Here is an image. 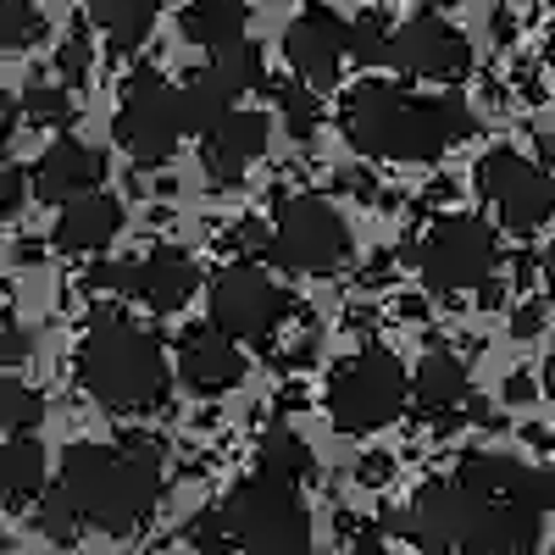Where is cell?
<instances>
[{
	"label": "cell",
	"instance_id": "e575fe53",
	"mask_svg": "<svg viewBox=\"0 0 555 555\" xmlns=\"http://www.w3.org/2000/svg\"><path fill=\"white\" fill-rule=\"evenodd\" d=\"M339 533L356 555H384V533L373 522H356V517H339Z\"/></svg>",
	"mask_w": 555,
	"mask_h": 555
},
{
	"label": "cell",
	"instance_id": "ee69618b",
	"mask_svg": "<svg viewBox=\"0 0 555 555\" xmlns=\"http://www.w3.org/2000/svg\"><path fill=\"white\" fill-rule=\"evenodd\" d=\"M533 555H550V550H533Z\"/></svg>",
	"mask_w": 555,
	"mask_h": 555
},
{
	"label": "cell",
	"instance_id": "603a6c76",
	"mask_svg": "<svg viewBox=\"0 0 555 555\" xmlns=\"http://www.w3.org/2000/svg\"><path fill=\"white\" fill-rule=\"evenodd\" d=\"M245 17H250L245 0H190V7H183V34L217 56V51L245 39Z\"/></svg>",
	"mask_w": 555,
	"mask_h": 555
},
{
	"label": "cell",
	"instance_id": "5bb4252c",
	"mask_svg": "<svg viewBox=\"0 0 555 555\" xmlns=\"http://www.w3.org/2000/svg\"><path fill=\"white\" fill-rule=\"evenodd\" d=\"M106 178V156L83 139H56L51 151L34 162V195L39 201H56V206H73L83 195H95Z\"/></svg>",
	"mask_w": 555,
	"mask_h": 555
},
{
	"label": "cell",
	"instance_id": "d4e9b609",
	"mask_svg": "<svg viewBox=\"0 0 555 555\" xmlns=\"http://www.w3.org/2000/svg\"><path fill=\"white\" fill-rule=\"evenodd\" d=\"M256 473L261 478H278V483H300L311 473V450L289 428H267L261 434V450H256Z\"/></svg>",
	"mask_w": 555,
	"mask_h": 555
},
{
	"label": "cell",
	"instance_id": "60d3db41",
	"mask_svg": "<svg viewBox=\"0 0 555 555\" xmlns=\"http://www.w3.org/2000/svg\"><path fill=\"white\" fill-rule=\"evenodd\" d=\"M539 384H544V395H550V400H555V350H550V356H544V373H539Z\"/></svg>",
	"mask_w": 555,
	"mask_h": 555
},
{
	"label": "cell",
	"instance_id": "6da1fadb",
	"mask_svg": "<svg viewBox=\"0 0 555 555\" xmlns=\"http://www.w3.org/2000/svg\"><path fill=\"white\" fill-rule=\"evenodd\" d=\"M345 145L373 162H439L473 133V106L461 95H411L395 83H356L339 101Z\"/></svg>",
	"mask_w": 555,
	"mask_h": 555
},
{
	"label": "cell",
	"instance_id": "1f68e13d",
	"mask_svg": "<svg viewBox=\"0 0 555 555\" xmlns=\"http://www.w3.org/2000/svg\"><path fill=\"white\" fill-rule=\"evenodd\" d=\"M39 34H44V17L28 0H0V44H7V51H28Z\"/></svg>",
	"mask_w": 555,
	"mask_h": 555
},
{
	"label": "cell",
	"instance_id": "2e32d148",
	"mask_svg": "<svg viewBox=\"0 0 555 555\" xmlns=\"http://www.w3.org/2000/svg\"><path fill=\"white\" fill-rule=\"evenodd\" d=\"M178 378L190 384L195 395H206V400L240 389V378H245L240 339H228L222 328H195L190 339L178 345Z\"/></svg>",
	"mask_w": 555,
	"mask_h": 555
},
{
	"label": "cell",
	"instance_id": "d6986e66",
	"mask_svg": "<svg viewBox=\"0 0 555 555\" xmlns=\"http://www.w3.org/2000/svg\"><path fill=\"white\" fill-rule=\"evenodd\" d=\"M117 234H122V206L101 190L62 206V217H56V250H67V256H101Z\"/></svg>",
	"mask_w": 555,
	"mask_h": 555
},
{
	"label": "cell",
	"instance_id": "5b68a950",
	"mask_svg": "<svg viewBox=\"0 0 555 555\" xmlns=\"http://www.w3.org/2000/svg\"><path fill=\"white\" fill-rule=\"evenodd\" d=\"M222 528L245 555H311V517L295 494V483L278 478H245L222 505Z\"/></svg>",
	"mask_w": 555,
	"mask_h": 555
},
{
	"label": "cell",
	"instance_id": "ac0fdd59",
	"mask_svg": "<svg viewBox=\"0 0 555 555\" xmlns=\"http://www.w3.org/2000/svg\"><path fill=\"white\" fill-rule=\"evenodd\" d=\"M195 289H201V272H195V256H190V250H172V245H162V250H151L145 261H139L133 295L145 300L151 311L172 317V311L190 306V295H195Z\"/></svg>",
	"mask_w": 555,
	"mask_h": 555
},
{
	"label": "cell",
	"instance_id": "d590c367",
	"mask_svg": "<svg viewBox=\"0 0 555 555\" xmlns=\"http://www.w3.org/2000/svg\"><path fill=\"white\" fill-rule=\"evenodd\" d=\"M0 361H7V366L28 361V334H23L17 317H7V334H0Z\"/></svg>",
	"mask_w": 555,
	"mask_h": 555
},
{
	"label": "cell",
	"instance_id": "f546056e",
	"mask_svg": "<svg viewBox=\"0 0 555 555\" xmlns=\"http://www.w3.org/2000/svg\"><path fill=\"white\" fill-rule=\"evenodd\" d=\"M39 423H44V400L28 384H17V378L0 384V428L7 434H34Z\"/></svg>",
	"mask_w": 555,
	"mask_h": 555
},
{
	"label": "cell",
	"instance_id": "8d00e7d4",
	"mask_svg": "<svg viewBox=\"0 0 555 555\" xmlns=\"http://www.w3.org/2000/svg\"><path fill=\"white\" fill-rule=\"evenodd\" d=\"M544 328V306H522L517 311V334H539Z\"/></svg>",
	"mask_w": 555,
	"mask_h": 555
},
{
	"label": "cell",
	"instance_id": "b9f144b4",
	"mask_svg": "<svg viewBox=\"0 0 555 555\" xmlns=\"http://www.w3.org/2000/svg\"><path fill=\"white\" fill-rule=\"evenodd\" d=\"M544 278H550V289H555V240H550V250H544Z\"/></svg>",
	"mask_w": 555,
	"mask_h": 555
},
{
	"label": "cell",
	"instance_id": "cb8c5ba5",
	"mask_svg": "<svg viewBox=\"0 0 555 555\" xmlns=\"http://www.w3.org/2000/svg\"><path fill=\"white\" fill-rule=\"evenodd\" d=\"M0 489H7L12 505H28L44 494V450L28 434H12L7 450H0Z\"/></svg>",
	"mask_w": 555,
	"mask_h": 555
},
{
	"label": "cell",
	"instance_id": "52a82bcc",
	"mask_svg": "<svg viewBox=\"0 0 555 555\" xmlns=\"http://www.w3.org/2000/svg\"><path fill=\"white\" fill-rule=\"evenodd\" d=\"M112 133H117V145L145 167H162L178 151V139L190 133V117H183V95L162 78V67H133Z\"/></svg>",
	"mask_w": 555,
	"mask_h": 555
},
{
	"label": "cell",
	"instance_id": "4316f807",
	"mask_svg": "<svg viewBox=\"0 0 555 555\" xmlns=\"http://www.w3.org/2000/svg\"><path fill=\"white\" fill-rule=\"evenodd\" d=\"M78 528H83V517H78V505L67 500V489L62 483L44 489L39 505H34V533L51 539V544H78Z\"/></svg>",
	"mask_w": 555,
	"mask_h": 555
},
{
	"label": "cell",
	"instance_id": "30bf717a",
	"mask_svg": "<svg viewBox=\"0 0 555 555\" xmlns=\"http://www.w3.org/2000/svg\"><path fill=\"white\" fill-rule=\"evenodd\" d=\"M272 240H278V261L295 267V272H311V278L339 272L345 256H350L345 217L322 201V195H295V201H284Z\"/></svg>",
	"mask_w": 555,
	"mask_h": 555
},
{
	"label": "cell",
	"instance_id": "7402d4cb",
	"mask_svg": "<svg viewBox=\"0 0 555 555\" xmlns=\"http://www.w3.org/2000/svg\"><path fill=\"white\" fill-rule=\"evenodd\" d=\"M178 95H183V117H190V133H201V139H206L228 112H240V106H234V101H240V89L228 83L211 62H206L201 73H190V83H183Z\"/></svg>",
	"mask_w": 555,
	"mask_h": 555
},
{
	"label": "cell",
	"instance_id": "4fadbf2b",
	"mask_svg": "<svg viewBox=\"0 0 555 555\" xmlns=\"http://www.w3.org/2000/svg\"><path fill=\"white\" fill-rule=\"evenodd\" d=\"M284 56H289L295 78H306L311 89H328L350 56V23L328 7H306L284 34Z\"/></svg>",
	"mask_w": 555,
	"mask_h": 555
},
{
	"label": "cell",
	"instance_id": "8fae6325",
	"mask_svg": "<svg viewBox=\"0 0 555 555\" xmlns=\"http://www.w3.org/2000/svg\"><path fill=\"white\" fill-rule=\"evenodd\" d=\"M478 195L494 201L500 222L512 234H533V228H544L555 217V178L505 145L478 162Z\"/></svg>",
	"mask_w": 555,
	"mask_h": 555
},
{
	"label": "cell",
	"instance_id": "7a4b0ae2",
	"mask_svg": "<svg viewBox=\"0 0 555 555\" xmlns=\"http://www.w3.org/2000/svg\"><path fill=\"white\" fill-rule=\"evenodd\" d=\"M67 500L89 528L112 539H133L156 517L162 505V450L151 439H122V444H73L62 455Z\"/></svg>",
	"mask_w": 555,
	"mask_h": 555
},
{
	"label": "cell",
	"instance_id": "9c48e42d",
	"mask_svg": "<svg viewBox=\"0 0 555 555\" xmlns=\"http://www.w3.org/2000/svg\"><path fill=\"white\" fill-rule=\"evenodd\" d=\"M416 261H423L428 289H439V295L478 289L500 267V240H494V228L478 222V217H439L428 228L423 250H416Z\"/></svg>",
	"mask_w": 555,
	"mask_h": 555
},
{
	"label": "cell",
	"instance_id": "f35d334b",
	"mask_svg": "<svg viewBox=\"0 0 555 555\" xmlns=\"http://www.w3.org/2000/svg\"><path fill=\"white\" fill-rule=\"evenodd\" d=\"M528 395H533L528 373H512V378H505V400H528Z\"/></svg>",
	"mask_w": 555,
	"mask_h": 555
},
{
	"label": "cell",
	"instance_id": "e0dca14e",
	"mask_svg": "<svg viewBox=\"0 0 555 555\" xmlns=\"http://www.w3.org/2000/svg\"><path fill=\"white\" fill-rule=\"evenodd\" d=\"M405 539L423 555H455L461 550V489L450 483H423L416 500L405 505V517H395Z\"/></svg>",
	"mask_w": 555,
	"mask_h": 555
},
{
	"label": "cell",
	"instance_id": "83f0119b",
	"mask_svg": "<svg viewBox=\"0 0 555 555\" xmlns=\"http://www.w3.org/2000/svg\"><path fill=\"white\" fill-rule=\"evenodd\" d=\"M395 34H400V28H389L384 12H361V17L350 23V56H356L361 67L395 62Z\"/></svg>",
	"mask_w": 555,
	"mask_h": 555
},
{
	"label": "cell",
	"instance_id": "8992f818",
	"mask_svg": "<svg viewBox=\"0 0 555 555\" xmlns=\"http://www.w3.org/2000/svg\"><path fill=\"white\" fill-rule=\"evenodd\" d=\"M411 400V378L405 366L389 356V350H356L334 384H328V416L339 434H373V428H389L395 416L405 411Z\"/></svg>",
	"mask_w": 555,
	"mask_h": 555
},
{
	"label": "cell",
	"instance_id": "ab89813d",
	"mask_svg": "<svg viewBox=\"0 0 555 555\" xmlns=\"http://www.w3.org/2000/svg\"><path fill=\"white\" fill-rule=\"evenodd\" d=\"M539 494H544V512L555 517V467H544V473H539Z\"/></svg>",
	"mask_w": 555,
	"mask_h": 555
},
{
	"label": "cell",
	"instance_id": "ffe728a7",
	"mask_svg": "<svg viewBox=\"0 0 555 555\" xmlns=\"http://www.w3.org/2000/svg\"><path fill=\"white\" fill-rule=\"evenodd\" d=\"M411 400L423 416H450L467 405V361L450 356V350H434L423 366H416V378H411Z\"/></svg>",
	"mask_w": 555,
	"mask_h": 555
},
{
	"label": "cell",
	"instance_id": "9a60e30c",
	"mask_svg": "<svg viewBox=\"0 0 555 555\" xmlns=\"http://www.w3.org/2000/svg\"><path fill=\"white\" fill-rule=\"evenodd\" d=\"M261 151H267V117L261 112H228L201 139V162H206V178L217 183V190H234Z\"/></svg>",
	"mask_w": 555,
	"mask_h": 555
},
{
	"label": "cell",
	"instance_id": "7c38bea8",
	"mask_svg": "<svg viewBox=\"0 0 555 555\" xmlns=\"http://www.w3.org/2000/svg\"><path fill=\"white\" fill-rule=\"evenodd\" d=\"M395 67L411 73V78H434V83H455L467 78L473 67V44L461 28H450L444 17H411L400 34H395Z\"/></svg>",
	"mask_w": 555,
	"mask_h": 555
},
{
	"label": "cell",
	"instance_id": "ba28073f",
	"mask_svg": "<svg viewBox=\"0 0 555 555\" xmlns=\"http://www.w3.org/2000/svg\"><path fill=\"white\" fill-rule=\"evenodd\" d=\"M289 311L295 295L278 278H267V267L256 261H234L211 278V328H222L228 339H245V345L272 339Z\"/></svg>",
	"mask_w": 555,
	"mask_h": 555
},
{
	"label": "cell",
	"instance_id": "74e56055",
	"mask_svg": "<svg viewBox=\"0 0 555 555\" xmlns=\"http://www.w3.org/2000/svg\"><path fill=\"white\" fill-rule=\"evenodd\" d=\"M384 473H389L384 455H366V461H361V483H384Z\"/></svg>",
	"mask_w": 555,
	"mask_h": 555
},
{
	"label": "cell",
	"instance_id": "3957f363",
	"mask_svg": "<svg viewBox=\"0 0 555 555\" xmlns=\"http://www.w3.org/2000/svg\"><path fill=\"white\" fill-rule=\"evenodd\" d=\"M461 489V555H533L544 494L539 473L522 467L517 455L473 450L455 467Z\"/></svg>",
	"mask_w": 555,
	"mask_h": 555
},
{
	"label": "cell",
	"instance_id": "f1b7e54d",
	"mask_svg": "<svg viewBox=\"0 0 555 555\" xmlns=\"http://www.w3.org/2000/svg\"><path fill=\"white\" fill-rule=\"evenodd\" d=\"M23 112H28V122H39V128H67L73 122V95H67V83H28L23 89Z\"/></svg>",
	"mask_w": 555,
	"mask_h": 555
},
{
	"label": "cell",
	"instance_id": "d6a6232c",
	"mask_svg": "<svg viewBox=\"0 0 555 555\" xmlns=\"http://www.w3.org/2000/svg\"><path fill=\"white\" fill-rule=\"evenodd\" d=\"M56 73H62L67 89L89 78V34H73V39L62 44V51H56Z\"/></svg>",
	"mask_w": 555,
	"mask_h": 555
},
{
	"label": "cell",
	"instance_id": "7bdbcfd3",
	"mask_svg": "<svg viewBox=\"0 0 555 555\" xmlns=\"http://www.w3.org/2000/svg\"><path fill=\"white\" fill-rule=\"evenodd\" d=\"M416 7H455V0H416Z\"/></svg>",
	"mask_w": 555,
	"mask_h": 555
},
{
	"label": "cell",
	"instance_id": "277c9868",
	"mask_svg": "<svg viewBox=\"0 0 555 555\" xmlns=\"http://www.w3.org/2000/svg\"><path fill=\"white\" fill-rule=\"evenodd\" d=\"M78 384L95 395L112 416H139L167 400V356L162 339L145 334L122 311L89 317L78 334Z\"/></svg>",
	"mask_w": 555,
	"mask_h": 555
},
{
	"label": "cell",
	"instance_id": "836d02e7",
	"mask_svg": "<svg viewBox=\"0 0 555 555\" xmlns=\"http://www.w3.org/2000/svg\"><path fill=\"white\" fill-rule=\"evenodd\" d=\"M28 201V172L23 167H0V217H17Z\"/></svg>",
	"mask_w": 555,
	"mask_h": 555
},
{
	"label": "cell",
	"instance_id": "44dd1931",
	"mask_svg": "<svg viewBox=\"0 0 555 555\" xmlns=\"http://www.w3.org/2000/svg\"><path fill=\"white\" fill-rule=\"evenodd\" d=\"M89 17H95V28L112 39V51L128 56V51H139V44L151 39V28L162 17V0H95Z\"/></svg>",
	"mask_w": 555,
	"mask_h": 555
},
{
	"label": "cell",
	"instance_id": "4dcf8cb0",
	"mask_svg": "<svg viewBox=\"0 0 555 555\" xmlns=\"http://www.w3.org/2000/svg\"><path fill=\"white\" fill-rule=\"evenodd\" d=\"M211 67H217L228 83H234L240 95H245V89H267V67H261V51H256L250 39H240V44H228V51H217Z\"/></svg>",
	"mask_w": 555,
	"mask_h": 555
},
{
	"label": "cell",
	"instance_id": "484cf974",
	"mask_svg": "<svg viewBox=\"0 0 555 555\" xmlns=\"http://www.w3.org/2000/svg\"><path fill=\"white\" fill-rule=\"evenodd\" d=\"M278 95V117H284V128H289V139H317V122H322V106H317V89L306 83V78H284L272 89Z\"/></svg>",
	"mask_w": 555,
	"mask_h": 555
}]
</instances>
